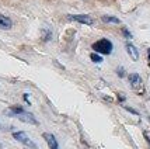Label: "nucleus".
Wrapping results in <instances>:
<instances>
[{"label":"nucleus","instance_id":"4","mask_svg":"<svg viewBox=\"0 0 150 149\" xmlns=\"http://www.w3.org/2000/svg\"><path fill=\"white\" fill-rule=\"evenodd\" d=\"M69 20H72V21H77V23H81V24H87V26H91L93 24V19L90 16H87V14H74V16H69L67 17Z\"/></svg>","mask_w":150,"mask_h":149},{"label":"nucleus","instance_id":"1","mask_svg":"<svg viewBox=\"0 0 150 149\" xmlns=\"http://www.w3.org/2000/svg\"><path fill=\"white\" fill-rule=\"evenodd\" d=\"M93 49L101 55H110L112 52V42L107 38H101L93 44Z\"/></svg>","mask_w":150,"mask_h":149},{"label":"nucleus","instance_id":"9","mask_svg":"<svg viewBox=\"0 0 150 149\" xmlns=\"http://www.w3.org/2000/svg\"><path fill=\"white\" fill-rule=\"evenodd\" d=\"M21 113H24V108L23 107H20V106H13V107H10V110L7 111V114L8 115H20Z\"/></svg>","mask_w":150,"mask_h":149},{"label":"nucleus","instance_id":"13","mask_svg":"<svg viewBox=\"0 0 150 149\" xmlns=\"http://www.w3.org/2000/svg\"><path fill=\"white\" fill-rule=\"evenodd\" d=\"M118 75H119L121 78L124 76V69H122V68H119V69H118Z\"/></svg>","mask_w":150,"mask_h":149},{"label":"nucleus","instance_id":"11","mask_svg":"<svg viewBox=\"0 0 150 149\" xmlns=\"http://www.w3.org/2000/svg\"><path fill=\"white\" fill-rule=\"evenodd\" d=\"M90 59H91L93 62H96V63H101V62H103V56H100L97 52L90 53Z\"/></svg>","mask_w":150,"mask_h":149},{"label":"nucleus","instance_id":"10","mask_svg":"<svg viewBox=\"0 0 150 149\" xmlns=\"http://www.w3.org/2000/svg\"><path fill=\"white\" fill-rule=\"evenodd\" d=\"M104 23H111V24H119V19L117 17H111V16H104L103 17Z\"/></svg>","mask_w":150,"mask_h":149},{"label":"nucleus","instance_id":"14","mask_svg":"<svg viewBox=\"0 0 150 149\" xmlns=\"http://www.w3.org/2000/svg\"><path fill=\"white\" fill-rule=\"evenodd\" d=\"M24 100H25L27 103L30 104V100H28V94H24Z\"/></svg>","mask_w":150,"mask_h":149},{"label":"nucleus","instance_id":"8","mask_svg":"<svg viewBox=\"0 0 150 149\" xmlns=\"http://www.w3.org/2000/svg\"><path fill=\"white\" fill-rule=\"evenodd\" d=\"M11 26H13V21L7 16L0 14V30H8V28H11Z\"/></svg>","mask_w":150,"mask_h":149},{"label":"nucleus","instance_id":"12","mask_svg":"<svg viewBox=\"0 0 150 149\" xmlns=\"http://www.w3.org/2000/svg\"><path fill=\"white\" fill-rule=\"evenodd\" d=\"M124 35H126V37H128V38H132V34L129 33V31H128V30H126V28H124Z\"/></svg>","mask_w":150,"mask_h":149},{"label":"nucleus","instance_id":"7","mask_svg":"<svg viewBox=\"0 0 150 149\" xmlns=\"http://www.w3.org/2000/svg\"><path fill=\"white\" fill-rule=\"evenodd\" d=\"M44 139L46 141L48 146H49L51 149H59L58 141H56V138H55L52 134H44Z\"/></svg>","mask_w":150,"mask_h":149},{"label":"nucleus","instance_id":"6","mask_svg":"<svg viewBox=\"0 0 150 149\" xmlns=\"http://www.w3.org/2000/svg\"><path fill=\"white\" fill-rule=\"evenodd\" d=\"M126 51H128V55L131 56L132 61H137V59H139V52H137L136 46L133 45V44L128 42V44H126Z\"/></svg>","mask_w":150,"mask_h":149},{"label":"nucleus","instance_id":"2","mask_svg":"<svg viewBox=\"0 0 150 149\" xmlns=\"http://www.w3.org/2000/svg\"><path fill=\"white\" fill-rule=\"evenodd\" d=\"M129 84H131V87L133 90L139 93V94H143L144 93V84H143V80L140 78V75H137V73H131L129 75Z\"/></svg>","mask_w":150,"mask_h":149},{"label":"nucleus","instance_id":"5","mask_svg":"<svg viewBox=\"0 0 150 149\" xmlns=\"http://www.w3.org/2000/svg\"><path fill=\"white\" fill-rule=\"evenodd\" d=\"M17 118H18L20 121L27 123V124H33V125H37V124H38V121L35 120V117H34L31 113H27V111H24V113H21L20 115H17Z\"/></svg>","mask_w":150,"mask_h":149},{"label":"nucleus","instance_id":"3","mask_svg":"<svg viewBox=\"0 0 150 149\" xmlns=\"http://www.w3.org/2000/svg\"><path fill=\"white\" fill-rule=\"evenodd\" d=\"M13 138L14 139H17L18 142L21 143H24L25 146H28V148H31V149H37V145L30 139V136L27 135L24 131H17V132H13Z\"/></svg>","mask_w":150,"mask_h":149},{"label":"nucleus","instance_id":"15","mask_svg":"<svg viewBox=\"0 0 150 149\" xmlns=\"http://www.w3.org/2000/svg\"><path fill=\"white\" fill-rule=\"evenodd\" d=\"M147 59H149V66H150V49H147Z\"/></svg>","mask_w":150,"mask_h":149}]
</instances>
